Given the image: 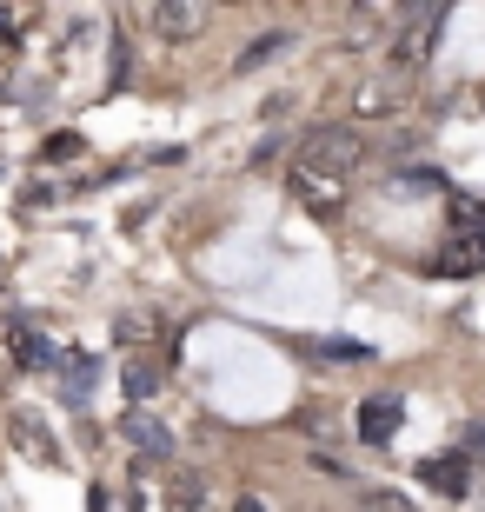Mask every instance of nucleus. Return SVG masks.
Wrapping results in <instances>:
<instances>
[{"mask_svg":"<svg viewBox=\"0 0 485 512\" xmlns=\"http://www.w3.org/2000/svg\"><path fill=\"white\" fill-rule=\"evenodd\" d=\"M14 446H20L27 459H40V466H60V439L47 433V426H34L27 413H14Z\"/></svg>","mask_w":485,"mask_h":512,"instance_id":"obj_9","label":"nucleus"},{"mask_svg":"<svg viewBox=\"0 0 485 512\" xmlns=\"http://www.w3.org/2000/svg\"><path fill=\"white\" fill-rule=\"evenodd\" d=\"M120 433H127L133 446H140V453L173 459V433H167V426H160V419L147 413V406H127V413H120Z\"/></svg>","mask_w":485,"mask_h":512,"instance_id":"obj_8","label":"nucleus"},{"mask_svg":"<svg viewBox=\"0 0 485 512\" xmlns=\"http://www.w3.org/2000/svg\"><path fill=\"white\" fill-rule=\"evenodd\" d=\"M439 27H446V7H412L399 20V40H392V67L399 74H419L432 60V47H439Z\"/></svg>","mask_w":485,"mask_h":512,"instance_id":"obj_2","label":"nucleus"},{"mask_svg":"<svg viewBox=\"0 0 485 512\" xmlns=\"http://www.w3.org/2000/svg\"><path fill=\"white\" fill-rule=\"evenodd\" d=\"M466 453H485V426H466Z\"/></svg>","mask_w":485,"mask_h":512,"instance_id":"obj_18","label":"nucleus"},{"mask_svg":"<svg viewBox=\"0 0 485 512\" xmlns=\"http://www.w3.org/2000/svg\"><path fill=\"white\" fill-rule=\"evenodd\" d=\"M432 266H439V273H452V280H459V273H479V266H485V233H459V240H452V247L439 253Z\"/></svg>","mask_w":485,"mask_h":512,"instance_id":"obj_10","label":"nucleus"},{"mask_svg":"<svg viewBox=\"0 0 485 512\" xmlns=\"http://www.w3.org/2000/svg\"><path fill=\"white\" fill-rule=\"evenodd\" d=\"M419 479H426L439 499H466V493H472V466H466V453H432V459H419Z\"/></svg>","mask_w":485,"mask_h":512,"instance_id":"obj_6","label":"nucleus"},{"mask_svg":"<svg viewBox=\"0 0 485 512\" xmlns=\"http://www.w3.org/2000/svg\"><path fill=\"white\" fill-rule=\"evenodd\" d=\"M206 20H213V14H206L200 0H153V7H147V27H153L160 40H173V47L200 40V34H206Z\"/></svg>","mask_w":485,"mask_h":512,"instance_id":"obj_3","label":"nucleus"},{"mask_svg":"<svg viewBox=\"0 0 485 512\" xmlns=\"http://www.w3.org/2000/svg\"><path fill=\"white\" fill-rule=\"evenodd\" d=\"M399 419H406V399H399V393L359 399V439H366V446H386V439L399 433Z\"/></svg>","mask_w":485,"mask_h":512,"instance_id":"obj_5","label":"nucleus"},{"mask_svg":"<svg viewBox=\"0 0 485 512\" xmlns=\"http://www.w3.org/2000/svg\"><path fill=\"white\" fill-rule=\"evenodd\" d=\"M366 499H373V512H412V506H406L399 493H366Z\"/></svg>","mask_w":485,"mask_h":512,"instance_id":"obj_17","label":"nucleus"},{"mask_svg":"<svg viewBox=\"0 0 485 512\" xmlns=\"http://www.w3.org/2000/svg\"><path fill=\"white\" fill-rule=\"evenodd\" d=\"M299 153H313V160H333V167H346V173H353L359 160H366V140H359V133H346V127H319V133H313V140H306Z\"/></svg>","mask_w":485,"mask_h":512,"instance_id":"obj_7","label":"nucleus"},{"mask_svg":"<svg viewBox=\"0 0 485 512\" xmlns=\"http://www.w3.org/2000/svg\"><path fill=\"white\" fill-rule=\"evenodd\" d=\"M20 27H27V7H0V40H20Z\"/></svg>","mask_w":485,"mask_h":512,"instance_id":"obj_15","label":"nucleus"},{"mask_svg":"<svg viewBox=\"0 0 485 512\" xmlns=\"http://www.w3.org/2000/svg\"><path fill=\"white\" fill-rule=\"evenodd\" d=\"M233 512H266V499L260 493H240V506H233Z\"/></svg>","mask_w":485,"mask_h":512,"instance_id":"obj_19","label":"nucleus"},{"mask_svg":"<svg viewBox=\"0 0 485 512\" xmlns=\"http://www.w3.org/2000/svg\"><path fill=\"white\" fill-rule=\"evenodd\" d=\"M153 386H160V360H153V353H133V360H127V399L140 406Z\"/></svg>","mask_w":485,"mask_h":512,"instance_id":"obj_13","label":"nucleus"},{"mask_svg":"<svg viewBox=\"0 0 485 512\" xmlns=\"http://www.w3.org/2000/svg\"><path fill=\"white\" fill-rule=\"evenodd\" d=\"M286 193H293V200L313 213V220H339V213H346V193H353V173L333 167V160H313V153H299L293 173H286Z\"/></svg>","mask_w":485,"mask_h":512,"instance_id":"obj_1","label":"nucleus"},{"mask_svg":"<svg viewBox=\"0 0 485 512\" xmlns=\"http://www.w3.org/2000/svg\"><path fill=\"white\" fill-rule=\"evenodd\" d=\"M293 47V27H273V34H260V40H246L240 54H233V74H253V67H266L273 54H286Z\"/></svg>","mask_w":485,"mask_h":512,"instance_id":"obj_11","label":"nucleus"},{"mask_svg":"<svg viewBox=\"0 0 485 512\" xmlns=\"http://www.w3.org/2000/svg\"><path fill=\"white\" fill-rule=\"evenodd\" d=\"M412 87H399V80H359L353 87V120H392L406 114Z\"/></svg>","mask_w":485,"mask_h":512,"instance_id":"obj_4","label":"nucleus"},{"mask_svg":"<svg viewBox=\"0 0 485 512\" xmlns=\"http://www.w3.org/2000/svg\"><path fill=\"white\" fill-rule=\"evenodd\" d=\"M7 340H14V360L20 366H54V353H47V340H40L27 320H7Z\"/></svg>","mask_w":485,"mask_h":512,"instance_id":"obj_12","label":"nucleus"},{"mask_svg":"<svg viewBox=\"0 0 485 512\" xmlns=\"http://www.w3.org/2000/svg\"><path fill=\"white\" fill-rule=\"evenodd\" d=\"M306 353H319V360H373V346H366V340H313Z\"/></svg>","mask_w":485,"mask_h":512,"instance_id":"obj_14","label":"nucleus"},{"mask_svg":"<svg viewBox=\"0 0 485 512\" xmlns=\"http://www.w3.org/2000/svg\"><path fill=\"white\" fill-rule=\"evenodd\" d=\"M47 153H54V160H74V153H80V133H54V140H47Z\"/></svg>","mask_w":485,"mask_h":512,"instance_id":"obj_16","label":"nucleus"}]
</instances>
